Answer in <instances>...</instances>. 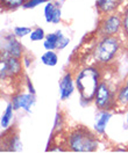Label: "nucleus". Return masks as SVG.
<instances>
[{
	"instance_id": "obj_10",
	"label": "nucleus",
	"mask_w": 128,
	"mask_h": 153,
	"mask_svg": "<svg viewBox=\"0 0 128 153\" xmlns=\"http://www.w3.org/2000/svg\"><path fill=\"white\" fill-rule=\"evenodd\" d=\"M35 102V97L34 94H23L22 92L16 94L15 96L12 97V103L14 109H18V108H23L26 111H29L30 107L34 105Z\"/></svg>"
},
{
	"instance_id": "obj_6",
	"label": "nucleus",
	"mask_w": 128,
	"mask_h": 153,
	"mask_svg": "<svg viewBox=\"0 0 128 153\" xmlns=\"http://www.w3.org/2000/svg\"><path fill=\"white\" fill-rule=\"evenodd\" d=\"M115 89L117 87L113 88L106 80H104V78L101 79L94 96V105L100 111L113 110L115 101Z\"/></svg>"
},
{
	"instance_id": "obj_3",
	"label": "nucleus",
	"mask_w": 128,
	"mask_h": 153,
	"mask_svg": "<svg viewBox=\"0 0 128 153\" xmlns=\"http://www.w3.org/2000/svg\"><path fill=\"white\" fill-rule=\"evenodd\" d=\"M122 48V41L119 38V35L104 36L97 39L86 59L91 58L93 65L106 68L114 64Z\"/></svg>"
},
{
	"instance_id": "obj_4",
	"label": "nucleus",
	"mask_w": 128,
	"mask_h": 153,
	"mask_svg": "<svg viewBox=\"0 0 128 153\" xmlns=\"http://www.w3.org/2000/svg\"><path fill=\"white\" fill-rule=\"evenodd\" d=\"M104 67L97 65H88L79 70L76 76V86L78 88L80 101L83 105H89L94 101L96 92L99 82L103 79L101 70Z\"/></svg>"
},
{
	"instance_id": "obj_12",
	"label": "nucleus",
	"mask_w": 128,
	"mask_h": 153,
	"mask_svg": "<svg viewBox=\"0 0 128 153\" xmlns=\"http://www.w3.org/2000/svg\"><path fill=\"white\" fill-rule=\"evenodd\" d=\"M73 91V81H72V71H68L59 81V92L61 99H68Z\"/></svg>"
},
{
	"instance_id": "obj_21",
	"label": "nucleus",
	"mask_w": 128,
	"mask_h": 153,
	"mask_svg": "<svg viewBox=\"0 0 128 153\" xmlns=\"http://www.w3.org/2000/svg\"><path fill=\"white\" fill-rule=\"evenodd\" d=\"M30 31H31V29L27 28V27H16V28L14 29V34L18 37H23L27 34H29Z\"/></svg>"
},
{
	"instance_id": "obj_13",
	"label": "nucleus",
	"mask_w": 128,
	"mask_h": 153,
	"mask_svg": "<svg viewBox=\"0 0 128 153\" xmlns=\"http://www.w3.org/2000/svg\"><path fill=\"white\" fill-rule=\"evenodd\" d=\"M121 34H122V45L128 52V1L121 10Z\"/></svg>"
},
{
	"instance_id": "obj_19",
	"label": "nucleus",
	"mask_w": 128,
	"mask_h": 153,
	"mask_svg": "<svg viewBox=\"0 0 128 153\" xmlns=\"http://www.w3.org/2000/svg\"><path fill=\"white\" fill-rule=\"evenodd\" d=\"M13 109H14L13 103H10L7 105L6 111H5V114L2 116V120H1V126L2 128H7L8 124H10V120H12V115H13Z\"/></svg>"
},
{
	"instance_id": "obj_1",
	"label": "nucleus",
	"mask_w": 128,
	"mask_h": 153,
	"mask_svg": "<svg viewBox=\"0 0 128 153\" xmlns=\"http://www.w3.org/2000/svg\"><path fill=\"white\" fill-rule=\"evenodd\" d=\"M62 143L55 151H71V152H94L98 149L99 139L85 125L77 124L67 130H63Z\"/></svg>"
},
{
	"instance_id": "obj_9",
	"label": "nucleus",
	"mask_w": 128,
	"mask_h": 153,
	"mask_svg": "<svg viewBox=\"0 0 128 153\" xmlns=\"http://www.w3.org/2000/svg\"><path fill=\"white\" fill-rule=\"evenodd\" d=\"M23 47L19 41L12 35H6L2 39L1 45V57H15L22 58Z\"/></svg>"
},
{
	"instance_id": "obj_17",
	"label": "nucleus",
	"mask_w": 128,
	"mask_h": 153,
	"mask_svg": "<svg viewBox=\"0 0 128 153\" xmlns=\"http://www.w3.org/2000/svg\"><path fill=\"white\" fill-rule=\"evenodd\" d=\"M42 63L48 65V66H55L57 64V55L52 51V50H48L42 57Z\"/></svg>"
},
{
	"instance_id": "obj_11",
	"label": "nucleus",
	"mask_w": 128,
	"mask_h": 153,
	"mask_svg": "<svg viewBox=\"0 0 128 153\" xmlns=\"http://www.w3.org/2000/svg\"><path fill=\"white\" fill-rule=\"evenodd\" d=\"M122 1L124 0H98L96 2V8H97L99 16L115 12L119 6L122 4Z\"/></svg>"
},
{
	"instance_id": "obj_2",
	"label": "nucleus",
	"mask_w": 128,
	"mask_h": 153,
	"mask_svg": "<svg viewBox=\"0 0 128 153\" xmlns=\"http://www.w3.org/2000/svg\"><path fill=\"white\" fill-rule=\"evenodd\" d=\"M1 93L2 95H10V97L21 93V87H23L25 71L20 58L1 57Z\"/></svg>"
},
{
	"instance_id": "obj_23",
	"label": "nucleus",
	"mask_w": 128,
	"mask_h": 153,
	"mask_svg": "<svg viewBox=\"0 0 128 153\" xmlns=\"http://www.w3.org/2000/svg\"><path fill=\"white\" fill-rule=\"evenodd\" d=\"M59 20H61V8H59V6L56 8V12H55V15H54V20H52V22L54 23H57Z\"/></svg>"
},
{
	"instance_id": "obj_7",
	"label": "nucleus",
	"mask_w": 128,
	"mask_h": 153,
	"mask_svg": "<svg viewBox=\"0 0 128 153\" xmlns=\"http://www.w3.org/2000/svg\"><path fill=\"white\" fill-rule=\"evenodd\" d=\"M113 111L119 114L128 111V74L117 86Z\"/></svg>"
},
{
	"instance_id": "obj_24",
	"label": "nucleus",
	"mask_w": 128,
	"mask_h": 153,
	"mask_svg": "<svg viewBox=\"0 0 128 153\" xmlns=\"http://www.w3.org/2000/svg\"><path fill=\"white\" fill-rule=\"evenodd\" d=\"M127 150H128V147H127Z\"/></svg>"
},
{
	"instance_id": "obj_5",
	"label": "nucleus",
	"mask_w": 128,
	"mask_h": 153,
	"mask_svg": "<svg viewBox=\"0 0 128 153\" xmlns=\"http://www.w3.org/2000/svg\"><path fill=\"white\" fill-rule=\"evenodd\" d=\"M99 38L104 36L119 35L121 31V12H112L99 16L97 29L94 30Z\"/></svg>"
},
{
	"instance_id": "obj_8",
	"label": "nucleus",
	"mask_w": 128,
	"mask_h": 153,
	"mask_svg": "<svg viewBox=\"0 0 128 153\" xmlns=\"http://www.w3.org/2000/svg\"><path fill=\"white\" fill-rule=\"evenodd\" d=\"M21 150V144H20L19 131L18 128L10 126L4 132L1 136V151H7V152H16Z\"/></svg>"
},
{
	"instance_id": "obj_14",
	"label": "nucleus",
	"mask_w": 128,
	"mask_h": 153,
	"mask_svg": "<svg viewBox=\"0 0 128 153\" xmlns=\"http://www.w3.org/2000/svg\"><path fill=\"white\" fill-rule=\"evenodd\" d=\"M63 37L62 33L57 30L56 33H52L46 36V41H44V48L47 50H54V49H58V43L61 38Z\"/></svg>"
},
{
	"instance_id": "obj_15",
	"label": "nucleus",
	"mask_w": 128,
	"mask_h": 153,
	"mask_svg": "<svg viewBox=\"0 0 128 153\" xmlns=\"http://www.w3.org/2000/svg\"><path fill=\"white\" fill-rule=\"evenodd\" d=\"M29 0H1V10H14L21 5H25Z\"/></svg>"
},
{
	"instance_id": "obj_20",
	"label": "nucleus",
	"mask_w": 128,
	"mask_h": 153,
	"mask_svg": "<svg viewBox=\"0 0 128 153\" xmlns=\"http://www.w3.org/2000/svg\"><path fill=\"white\" fill-rule=\"evenodd\" d=\"M43 37H44V31L42 28H36L30 34V39L31 41H41Z\"/></svg>"
},
{
	"instance_id": "obj_16",
	"label": "nucleus",
	"mask_w": 128,
	"mask_h": 153,
	"mask_svg": "<svg viewBox=\"0 0 128 153\" xmlns=\"http://www.w3.org/2000/svg\"><path fill=\"white\" fill-rule=\"evenodd\" d=\"M109 117H111V114H109L107 110L101 111L100 117H99V120L97 121V124H96V130H97L98 134H104L105 128H106V124H107V122H109Z\"/></svg>"
},
{
	"instance_id": "obj_22",
	"label": "nucleus",
	"mask_w": 128,
	"mask_h": 153,
	"mask_svg": "<svg viewBox=\"0 0 128 153\" xmlns=\"http://www.w3.org/2000/svg\"><path fill=\"white\" fill-rule=\"evenodd\" d=\"M47 1H50V0H29L28 2H26V4L23 5V7H26V8L35 7V6H37L39 4H42V2H47Z\"/></svg>"
},
{
	"instance_id": "obj_18",
	"label": "nucleus",
	"mask_w": 128,
	"mask_h": 153,
	"mask_svg": "<svg viewBox=\"0 0 128 153\" xmlns=\"http://www.w3.org/2000/svg\"><path fill=\"white\" fill-rule=\"evenodd\" d=\"M57 7H58V6L55 5V4H52V2L47 4V6H46V8H44V16H46L47 22H52L54 15H55V12H56V8H57Z\"/></svg>"
}]
</instances>
